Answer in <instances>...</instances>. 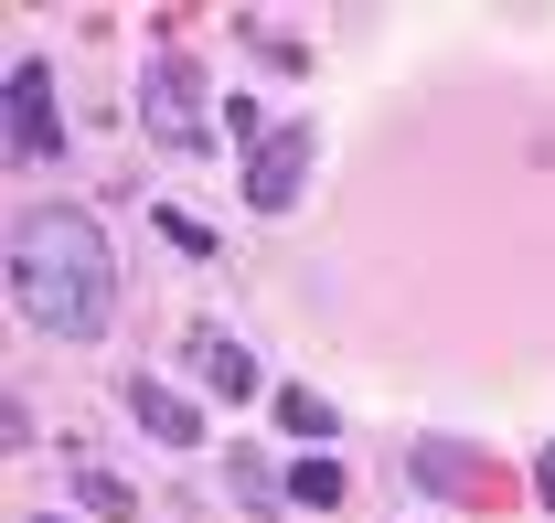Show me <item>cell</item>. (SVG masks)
<instances>
[{"mask_svg": "<svg viewBox=\"0 0 555 523\" xmlns=\"http://www.w3.org/2000/svg\"><path fill=\"white\" fill-rule=\"evenodd\" d=\"M278 428H288V438H332V406L310 385H278Z\"/></svg>", "mask_w": 555, "mask_h": 523, "instance_id": "8", "label": "cell"}, {"mask_svg": "<svg viewBox=\"0 0 555 523\" xmlns=\"http://www.w3.org/2000/svg\"><path fill=\"white\" fill-rule=\"evenodd\" d=\"M160 235H171L182 257H214V235H204V225H193V214H182V203H160Z\"/></svg>", "mask_w": 555, "mask_h": 523, "instance_id": "12", "label": "cell"}, {"mask_svg": "<svg viewBox=\"0 0 555 523\" xmlns=\"http://www.w3.org/2000/svg\"><path fill=\"white\" fill-rule=\"evenodd\" d=\"M75 502H86V513H107V523H129V513H139L118 470H75Z\"/></svg>", "mask_w": 555, "mask_h": 523, "instance_id": "9", "label": "cell"}, {"mask_svg": "<svg viewBox=\"0 0 555 523\" xmlns=\"http://www.w3.org/2000/svg\"><path fill=\"white\" fill-rule=\"evenodd\" d=\"M224 129H235V139H257V150H268V107H257V97H224Z\"/></svg>", "mask_w": 555, "mask_h": 523, "instance_id": "13", "label": "cell"}, {"mask_svg": "<svg viewBox=\"0 0 555 523\" xmlns=\"http://www.w3.org/2000/svg\"><path fill=\"white\" fill-rule=\"evenodd\" d=\"M193 363H204L214 395H257V363H246V342H224V331H204L193 342Z\"/></svg>", "mask_w": 555, "mask_h": 523, "instance_id": "6", "label": "cell"}, {"mask_svg": "<svg viewBox=\"0 0 555 523\" xmlns=\"http://www.w3.org/2000/svg\"><path fill=\"white\" fill-rule=\"evenodd\" d=\"M224 481H235V502H257V513L278 502V470H268L257 449H235V459H224Z\"/></svg>", "mask_w": 555, "mask_h": 523, "instance_id": "11", "label": "cell"}, {"mask_svg": "<svg viewBox=\"0 0 555 523\" xmlns=\"http://www.w3.org/2000/svg\"><path fill=\"white\" fill-rule=\"evenodd\" d=\"M129 406L150 438H171V449H204V417H193V395H171L160 374H129Z\"/></svg>", "mask_w": 555, "mask_h": 523, "instance_id": "5", "label": "cell"}, {"mask_svg": "<svg viewBox=\"0 0 555 523\" xmlns=\"http://www.w3.org/2000/svg\"><path fill=\"white\" fill-rule=\"evenodd\" d=\"M406 470H416V481H427V492H470V481H481V470H470V459H460V449H416Z\"/></svg>", "mask_w": 555, "mask_h": 523, "instance_id": "10", "label": "cell"}, {"mask_svg": "<svg viewBox=\"0 0 555 523\" xmlns=\"http://www.w3.org/2000/svg\"><path fill=\"white\" fill-rule=\"evenodd\" d=\"M11 150H22V161H54V150H65L54 75H43V65H11Z\"/></svg>", "mask_w": 555, "mask_h": 523, "instance_id": "3", "label": "cell"}, {"mask_svg": "<svg viewBox=\"0 0 555 523\" xmlns=\"http://www.w3.org/2000/svg\"><path fill=\"white\" fill-rule=\"evenodd\" d=\"M139 129L160 139V150H204V139H214L193 54H150V75H139Z\"/></svg>", "mask_w": 555, "mask_h": 523, "instance_id": "2", "label": "cell"}, {"mask_svg": "<svg viewBox=\"0 0 555 523\" xmlns=\"http://www.w3.org/2000/svg\"><path fill=\"white\" fill-rule=\"evenodd\" d=\"M11 310L33 331H54V342L107 331V310H118V257H107V235L75 203L22 214V235H11Z\"/></svg>", "mask_w": 555, "mask_h": 523, "instance_id": "1", "label": "cell"}, {"mask_svg": "<svg viewBox=\"0 0 555 523\" xmlns=\"http://www.w3.org/2000/svg\"><path fill=\"white\" fill-rule=\"evenodd\" d=\"M534 492H545V502H555V449H545V470H534Z\"/></svg>", "mask_w": 555, "mask_h": 523, "instance_id": "14", "label": "cell"}, {"mask_svg": "<svg viewBox=\"0 0 555 523\" xmlns=\"http://www.w3.org/2000/svg\"><path fill=\"white\" fill-rule=\"evenodd\" d=\"M288 502L332 513V502H343V459H299V470H288Z\"/></svg>", "mask_w": 555, "mask_h": 523, "instance_id": "7", "label": "cell"}, {"mask_svg": "<svg viewBox=\"0 0 555 523\" xmlns=\"http://www.w3.org/2000/svg\"><path fill=\"white\" fill-rule=\"evenodd\" d=\"M299 171H310V129L288 118V129L246 161V203H257V214H288V203H299Z\"/></svg>", "mask_w": 555, "mask_h": 523, "instance_id": "4", "label": "cell"}]
</instances>
